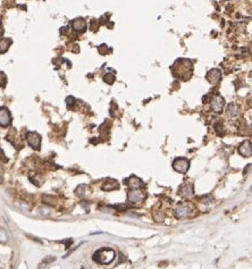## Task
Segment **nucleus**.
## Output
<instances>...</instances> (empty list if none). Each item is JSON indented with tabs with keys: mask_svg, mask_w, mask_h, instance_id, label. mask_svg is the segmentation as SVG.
Masks as SVG:
<instances>
[{
	"mask_svg": "<svg viewBox=\"0 0 252 269\" xmlns=\"http://www.w3.org/2000/svg\"><path fill=\"white\" fill-rule=\"evenodd\" d=\"M192 62L188 59H178L174 64L172 71L174 76L178 77L181 80H189L192 74Z\"/></svg>",
	"mask_w": 252,
	"mask_h": 269,
	"instance_id": "obj_1",
	"label": "nucleus"
},
{
	"mask_svg": "<svg viewBox=\"0 0 252 269\" xmlns=\"http://www.w3.org/2000/svg\"><path fill=\"white\" fill-rule=\"evenodd\" d=\"M115 259V251L113 249H100L93 254V260L100 265H109Z\"/></svg>",
	"mask_w": 252,
	"mask_h": 269,
	"instance_id": "obj_2",
	"label": "nucleus"
},
{
	"mask_svg": "<svg viewBox=\"0 0 252 269\" xmlns=\"http://www.w3.org/2000/svg\"><path fill=\"white\" fill-rule=\"evenodd\" d=\"M144 199H146V194L141 190H139V188H132V191H130L128 194H127L128 202L131 205H133V206L140 205Z\"/></svg>",
	"mask_w": 252,
	"mask_h": 269,
	"instance_id": "obj_3",
	"label": "nucleus"
},
{
	"mask_svg": "<svg viewBox=\"0 0 252 269\" xmlns=\"http://www.w3.org/2000/svg\"><path fill=\"white\" fill-rule=\"evenodd\" d=\"M189 167H190L189 160L185 159V158H177V159H175V161L173 163V168H174L176 172L182 173V174L186 173L188 169H189Z\"/></svg>",
	"mask_w": 252,
	"mask_h": 269,
	"instance_id": "obj_4",
	"label": "nucleus"
},
{
	"mask_svg": "<svg viewBox=\"0 0 252 269\" xmlns=\"http://www.w3.org/2000/svg\"><path fill=\"white\" fill-rule=\"evenodd\" d=\"M26 140L30 146H32L35 150H39L41 146V136L36 132H30L26 135Z\"/></svg>",
	"mask_w": 252,
	"mask_h": 269,
	"instance_id": "obj_5",
	"label": "nucleus"
},
{
	"mask_svg": "<svg viewBox=\"0 0 252 269\" xmlns=\"http://www.w3.org/2000/svg\"><path fill=\"white\" fill-rule=\"evenodd\" d=\"M11 124V115L7 108L0 107V126L7 127Z\"/></svg>",
	"mask_w": 252,
	"mask_h": 269,
	"instance_id": "obj_6",
	"label": "nucleus"
},
{
	"mask_svg": "<svg viewBox=\"0 0 252 269\" xmlns=\"http://www.w3.org/2000/svg\"><path fill=\"white\" fill-rule=\"evenodd\" d=\"M207 81L210 83V84H216V83H218L219 81H220L221 78V73L219 69H217V68H212V69H210L209 72L207 73Z\"/></svg>",
	"mask_w": 252,
	"mask_h": 269,
	"instance_id": "obj_7",
	"label": "nucleus"
},
{
	"mask_svg": "<svg viewBox=\"0 0 252 269\" xmlns=\"http://www.w3.org/2000/svg\"><path fill=\"white\" fill-rule=\"evenodd\" d=\"M190 214H191V208L188 205H179L175 209V215L177 218L188 217Z\"/></svg>",
	"mask_w": 252,
	"mask_h": 269,
	"instance_id": "obj_8",
	"label": "nucleus"
},
{
	"mask_svg": "<svg viewBox=\"0 0 252 269\" xmlns=\"http://www.w3.org/2000/svg\"><path fill=\"white\" fill-rule=\"evenodd\" d=\"M72 26L73 30L77 33H82L86 30V22L84 21L83 18H76L72 22Z\"/></svg>",
	"mask_w": 252,
	"mask_h": 269,
	"instance_id": "obj_9",
	"label": "nucleus"
},
{
	"mask_svg": "<svg viewBox=\"0 0 252 269\" xmlns=\"http://www.w3.org/2000/svg\"><path fill=\"white\" fill-rule=\"evenodd\" d=\"M239 152L243 157H250L252 155V143L250 141H244L239 149Z\"/></svg>",
	"mask_w": 252,
	"mask_h": 269,
	"instance_id": "obj_10",
	"label": "nucleus"
},
{
	"mask_svg": "<svg viewBox=\"0 0 252 269\" xmlns=\"http://www.w3.org/2000/svg\"><path fill=\"white\" fill-rule=\"evenodd\" d=\"M211 102H212V108H214L215 113H221V110L224 108V104H225L223 97H220V95L214 97V99H212Z\"/></svg>",
	"mask_w": 252,
	"mask_h": 269,
	"instance_id": "obj_11",
	"label": "nucleus"
},
{
	"mask_svg": "<svg viewBox=\"0 0 252 269\" xmlns=\"http://www.w3.org/2000/svg\"><path fill=\"white\" fill-rule=\"evenodd\" d=\"M101 188H102L104 191H114V190H118V188H119V184H118V182L115 181V179L108 178V179H106V182L102 184Z\"/></svg>",
	"mask_w": 252,
	"mask_h": 269,
	"instance_id": "obj_12",
	"label": "nucleus"
},
{
	"mask_svg": "<svg viewBox=\"0 0 252 269\" xmlns=\"http://www.w3.org/2000/svg\"><path fill=\"white\" fill-rule=\"evenodd\" d=\"M126 183L131 188H140L143 186V182L136 176H131L130 178L126 179Z\"/></svg>",
	"mask_w": 252,
	"mask_h": 269,
	"instance_id": "obj_13",
	"label": "nucleus"
},
{
	"mask_svg": "<svg viewBox=\"0 0 252 269\" xmlns=\"http://www.w3.org/2000/svg\"><path fill=\"white\" fill-rule=\"evenodd\" d=\"M179 193L184 198H189L193 194V186L192 184H184L183 186L179 188Z\"/></svg>",
	"mask_w": 252,
	"mask_h": 269,
	"instance_id": "obj_14",
	"label": "nucleus"
},
{
	"mask_svg": "<svg viewBox=\"0 0 252 269\" xmlns=\"http://www.w3.org/2000/svg\"><path fill=\"white\" fill-rule=\"evenodd\" d=\"M10 44H11L10 39H7V38L0 39V53H4V52L7 51Z\"/></svg>",
	"mask_w": 252,
	"mask_h": 269,
	"instance_id": "obj_15",
	"label": "nucleus"
},
{
	"mask_svg": "<svg viewBox=\"0 0 252 269\" xmlns=\"http://www.w3.org/2000/svg\"><path fill=\"white\" fill-rule=\"evenodd\" d=\"M116 80V76L113 74V73H107L104 75V82L107 83V84H113L115 82Z\"/></svg>",
	"mask_w": 252,
	"mask_h": 269,
	"instance_id": "obj_16",
	"label": "nucleus"
},
{
	"mask_svg": "<svg viewBox=\"0 0 252 269\" xmlns=\"http://www.w3.org/2000/svg\"><path fill=\"white\" fill-rule=\"evenodd\" d=\"M9 240V235L7 234V232L4 228H0V242L1 243H7Z\"/></svg>",
	"mask_w": 252,
	"mask_h": 269,
	"instance_id": "obj_17",
	"label": "nucleus"
},
{
	"mask_svg": "<svg viewBox=\"0 0 252 269\" xmlns=\"http://www.w3.org/2000/svg\"><path fill=\"white\" fill-rule=\"evenodd\" d=\"M227 114L230 115V116H235V115L237 114V107H236V104H228Z\"/></svg>",
	"mask_w": 252,
	"mask_h": 269,
	"instance_id": "obj_18",
	"label": "nucleus"
},
{
	"mask_svg": "<svg viewBox=\"0 0 252 269\" xmlns=\"http://www.w3.org/2000/svg\"><path fill=\"white\" fill-rule=\"evenodd\" d=\"M75 193H76L77 197H80V198L84 197V194H85V186H84L83 184L78 185V186L76 187V190H75Z\"/></svg>",
	"mask_w": 252,
	"mask_h": 269,
	"instance_id": "obj_19",
	"label": "nucleus"
},
{
	"mask_svg": "<svg viewBox=\"0 0 252 269\" xmlns=\"http://www.w3.org/2000/svg\"><path fill=\"white\" fill-rule=\"evenodd\" d=\"M110 51H111V49H109L106 44H102V46H100V47H99V52H100V53H102V55H106L107 52H110Z\"/></svg>",
	"mask_w": 252,
	"mask_h": 269,
	"instance_id": "obj_20",
	"label": "nucleus"
},
{
	"mask_svg": "<svg viewBox=\"0 0 252 269\" xmlns=\"http://www.w3.org/2000/svg\"><path fill=\"white\" fill-rule=\"evenodd\" d=\"M6 83H7V77H6V75H5L2 72H0V88H1V86H5Z\"/></svg>",
	"mask_w": 252,
	"mask_h": 269,
	"instance_id": "obj_21",
	"label": "nucleus"
},
{
	"mask_svg": "<svg viewBox=\"0 0 252 269\" xmlns=\"http://www.w3.org/2000/svg\"><path fill=\"white\" fill-rule=\"evenodd\" d=\"M99 25H100V24L98 23L97 20H92V21H91V30H92V31H97L98 27H99Z\"/></svg>",
	"mask_w": 252,
	"mask_h": 269,
	"instance_id": "obj_22",
	"label": "nucleus"
},
{
	"mask_svg": "<svg viewBox=\"0 0 252 269\" xmlns=\"http://www.w3.org/2000/svg\"><path fill=\"white\" fill-rule=\"evenodd\" d=\"M250 190H251V191H252V186H251V188H250Z\"/></svg>",
	"mask_w": 252,
	"mask_h": 269,
	"instance_id": "obj_23",
	"label": "nucleus"
}]
</instances>
